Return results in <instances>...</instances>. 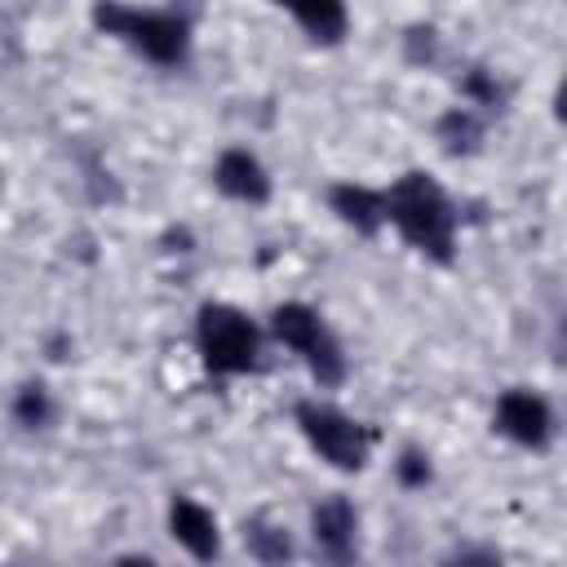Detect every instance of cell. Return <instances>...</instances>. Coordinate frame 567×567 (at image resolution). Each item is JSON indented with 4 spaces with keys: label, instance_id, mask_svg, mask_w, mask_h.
Instances as JSON below:
<instances>
[{
    "label": "cell",
    "instance_id": "cell-13",
    "mask_svg": "<svg viewBox=\"0 0 567 567\" xmlns=\"http://www.w3.org/2000/svg\"><path fill=\"white\" fill-rule=\"evenodd\" d=\"M478 137H483V124H478V115L470 106H452L439 120V142H443L447 155H470L478 146Z\"/></svg>",
    "mask_w": 567,
    "mask_h": 567
},
{
    "label": "cell",
    "instance_id": "cell-8",
    "mask_svg": "<svg viewBox=\"0 0 567 567\" xmlns=\"http://www.w3.org/2000/svg\"><path fill=\"white\" fill-rule=\"evenodd\" d=\"M213 186L239 204H266L270 199V173L261 168V159L244 146H230L217 155L213 164Z\"/></svg>",
    "mask_w": 567,
    "mask_h": 567
},
{
    "label": "cell",
    "instance_id": "cell-1",
    "mask_svg": "<svg viewBox=\"0 0 567 567\" xmlns=\"http://www.w3.org/2000/svg\"><path fill=\"white\" fill-rule=\"evenodd\" d=\"M381 221H390L416 252L434 261H452L456 244V208L430 173H403L381 190Z\"/></svg>",
    "mask_w": 567,
    "mask_h": 567
},
{
    "label": "cell",
    "instance_id": "cell-11",
    "mask_svg": "<svg viewBox=\"0 0 567 567\" xmlns=\"http://www.w3.org/2000/svg\"><path fill=\"white\" fill-rule=\"evenodd\" d=\"M275 4L288 9V13L306 27V35H310L315 44H337V40L346 35V27H350L346 0H275Z\"/></svg>",
    "mask_w": 567,
    "mask_h": 567
},
{
    "label": "cell",
    "instance_id": "cell-6",
    "mask_svg": "<svg viewBox=\"0 0 567 567\" xmlns=\"http://www.w3.org/2000/svg\"><path fill=\"white\" fill-rule=\"evenodd\" d=\"M492 425H496V434L514 439L518 447L540 452V447H549V439H554V408L545 403V394L514 385V390H505V394L496 399Z\"/></svg>",
    "mask_w": 567,
    "mask_h": 567
},
{
    "label": "cell",
    "instance_id": "cell-7",
    "mask_svg": "<svg viewBox=\"0 0 567 567\" xmlns=\"http://www.w3.org/2000/svg\"><path fill=\"white\" fill-rule=\"evenodd\" d=\"M310 540L323 558L346 563L359 549V514L346 496H328L310 509Z\"/></svg>",
    "mask_w": 567,
    "mask_h": 567
},
{
    "label": "cell",
    "instance_id": "cell-9",
    "mask_svg": "<svg viewBox=\"0 0 567 567\" xmlns=\"http://www.w3.org/2000/svg\"><path fill=\"white\" fill-rule=\"evenodd\" d=\"M168 532L195 558H217V549H221V532H217L213 509H204L190 496H173V505H168Z\"/></svg>",
    "mask_w": 567,
    "mask_h": 567
},
{
    "label": "cell",
    "instance_id": "cell-5",
    "mask_svg": "<svg viewBox=\"0 0 567 567\" xmlns=\"http://www.w3.org/2000/svg\"><path fill=\"white\" fill-rule=\"evenodd\" d=\"M292 416H297L301 439H306L332 470L354 474V470L368 465V456H372V430H368L363 421H354V416H346L341 408L319 403V399L297 403Z\"/></svg>",
    "mask_w": 567,
    "mask_h": 567
},
{
    "label": "cell",
    "instance_id": "cell-4",
    "mask_svg": "<svg viewBox=\"0 0 567 567\" xmlns=\"http://www.w3.org/2000/svg\"><path fill=\"white\" fill-rule=\"evenodd\" d=\"M270 332L292 350L301 354V363L310 368V377L319 385H341L346 381V354H341V341L332 337V328L323 323V315L306 301H284L270 310Z\"/></svg>",
    "mask_w": 567,
    "mask_h": 567
},
{
    "label": "cell",
    "instance_id": "cell-12",
    "mask_svg": "<svg viewBox=\"0 0 567 567\" xmlns=\"http://www.w3.org/2000/svg\"><path fill=\"white\" fill-rule=\"evenodd\" d=\"M244 545H248V554L261 558V563H284V558H292V536H288V527L266 523V518H248V523H244Z\"/></svg>",
    "mask_w": 567,
    "mask_h": 567
},
{
    "label": "cell",
    "instance_id": "cell-14",
    "mask_svg": "<svg viewBox=\"0 0 567 567\" xmlns=\"http://www.w3.org/2000/svg\"><path fill=\"white\" fill-rule=\"evenodd\" d=\"M13 416L22 421V425H49V416H53V403H49V390L44 385H22L18 390V399H13Z\"/></svg>",
    "mask_w": 567,
    "mask_h": 567
},
{
    "label": "cell",
    "instance_id": "cell-2",
    "mask_svg": "<svg viewBox=\"0 0 567 567\" xmlns=\"http://www.w3.org/2000/svg\"><path fill=\"white\" fill-rule=\"evenodd\" d=\"M93 27L102 35L124 40L155 66H182L186 49H190V22L177 9H137V4H120V0H97Z\"/></svg>",
    "mask_w": 567,
    "mask_h": 567
},
{
    "label": "cell",
    "instance_id": "cell-10",
    "mask_svg": "<svg viewBox=\"0 0 567 567\" xmlns=\"http://www.w3.org/2000/svg\"><path fill=\"white\" fill-rule=\"evenodd\" d=\"M328 204H332V213H337L346 226H354L359 235H377V230H381V190L359 186V182H337V186L328 190Z\"/></svg>",
    "mask_w": 567,
    "mask_h": 567
},
{
    "label": "cell",
    "instance_id": "cell-15",
    "mask_svg": "<svg viewBox=\"0 0 567 567\" xmlns=\"http://www.w3.org/2000/svg\"><path fill=\"white\" fill-rule=\"evenodd\" d=\"M394 474H399L403 487H425V483H430V456L416 452V447H408V452L394 461Z\"/></svg>",
    "mask_w": 567,
    "mask_h": 567
},
{
    "label": "cell",
    "instance_id": "cell-3",
    "mask_svg": "<svg viewBox=\"0 0 567 567\" xmlns=\"http://www.w3.org/2000/svg\"><path fill=\"white\" fill-rule=\"evenodd\" d=\"M195 350L213 377H239L257 368L261 332L244 310L226 301H204L195 315Z\"/></svg>",
    "mask_w": 567,
    "mask_h": 567
}]
</instances>
